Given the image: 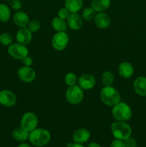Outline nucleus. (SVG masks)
Listing matches in <instances>:
<instances>
[{"instance_id":"obj_21","label":"nucleus","mask_w":146,"mask_h":147,"mask_svg":"<svg viewBox=\"0 0 146 147\" xmlns=\"http://www.w3.org/2000/svg\"><path fill=\"white\" fill-rule=\"evenodd\" d=\"M29 133L23 129L21 127L15 129L11 134L12 138L14 140L21 142H25L26 140L29 139Z\"/></svg>"},{"instance_id":"obj_11","label":"nucleus","mask_w":146,"mask_h":147,"mask_svg":"<svg viewBox=\"0 0 146 147\" xmlns=\"http://www.w3.org/2000/svg\"><path fill=\"white\" fill-rule=\"evenodd\" d=\"M77 83L82 90H91L96 85V79L93 75L85 73L79 78Z\"/></svg>"},{"instance_id":"obj_7","label":"nucleus","mask_w":146,"mask_h":147,"mask_svg":"<svg viewBox=\"0 0 146 147\" xmlns=\"http://www.w3.org/2000/svg\"><path fill=\"white\" fill-rule=\"evenodd\" d=\"M8 53L11 57L16 60H22L28 56L29 50L26 45L20 43H12L8 47Z\"/></svg>"},{"instance_id":"obj_15","label":"nucleus","mask_w":146,"mask_h":147,"mask_svg":"<svg viewBox=\"0 0 146 147\" xmlns=\"http://www.w3.org/2000/svg\"><path fill=\"white\" fill-rule=\"evenodd\" d=\"M94 24L100 29H107L110 24V18L106 13L98 12L94 19Z\"/></svg>"},{"instance_id":"obj_37","label":"nucleus","mask_w":146,"mask_h":147,"mask_svg":"<svg viewBox=\"0 0 146 147\" xmlns=\"http://www.w3.org/2000/svg\"><path fill=\"white\" fill-rule=\"evenodd\" d=\"M4 1H10L11 0H4Z\"/></svg>"},{"instance_id":"obj_6","label":"nucleus","mask_w":146,"mask_h":147,"mask_svg":"<svg viewBox=\"0 0 146 147\" xmlns=\"http://www.w3.org/2000/svg\"><path fill=\"white\" fill-rule=\"evenodd\" d=\"M38 123V117L35 113L33 112H27L21 117L20 126L23 129L29 133L37 129Z\"/></svg>"},{"instance_id":"obj_20","label":"nucleus","mask_w":146,"mask_h":147,"mask_svg":"<svg viewBox=\"0 0 146 147\" xmlns=\"http://www.w3.org/2000/svg\"><path fill=\"white\" fill-rule=\"evenodd\" d=\"M64 6L70 13H77L83 7V0H65Z\"/></svg>"},{"instance_id":"obj_30","label":"nucleus","mask_w":146,"mask_h":147,"mask_svg":"<svg viewBox=\"0 0 146 147\" xmlns=\"http://www.w3.org/2000/svg\"><path fill=\"white\" fill-rule=\"evenodd\" d=\"M10 6H11V8L12 9L19 11L22 7V4H21L20 0H11L10 1Z\"/></svg>"},{"instance_id":"obj_12","label":"nucleus","mask_w":146,"mask_h":147,"mask_svg":"<svg viewBox=\"0 0 146 147\" xmlns=\"http://www.w3.org/2000/svg\"><path fill=\"white\" fill-rule=\"evenodd\" d=\"M16 39L20 44L27 45L31 42L32 39V32L27 27L20 28L16 34Z\"/></svg>"},{"instance_id":"obj_33","label":"nucleus","mask_w":146,"mask_h":147,"mask_svg":"<svg viewBox=\"0 0 146 147\" xmlns=\"http://www.w3.org/2000/svg\"><path fill=\"white\" fill-rule=\"evenodd\" d=\"M22 63L25 66H29L30 67L33 64V60L29 56H27L22 60Z\"/></svg>"},{"instance_id":"obj_36","label":"nucleus","mask_w":146,"mask_h":147,"mask_svg":"<svg viewBox=\"0 0 146 147\" xmlns=\"http://www.w3.org/2000/svg\"><path fill=\"white\" fill-rule=\"evenodd\" d=\"M17 147H31V146L27 143H21Z\"/></svg>"},{"instance_id":"obj_31","label":"nucleus","mask_w":146,"mask_h":147,"mask_svg":"<svg viewBox=\"0 0 146 147\" xmlns=\"http://www.w3.org/2000/svg\"><path fill=\"white\" fill-rule=\"evenodd\" d=\"M124 142L125 147H137V142L134 138L131 136L127 138L126 140L124 141Z\"/></svg>"},{"instance_id":"obj_25","label":"nucleus","mask_w":146,"mask_h":147,"mask_svg":"<svg viewBox=\"0 0 146 147\" xmlns=\"http://www.w3.org/2000/svg\"><path fill=\"white\" fill-rule=\"evenodd\" d=\"M96 16V11L92 7H87L82 11V18L84 19L86 21H91L94 20Z\"/></svg>"},{"instance_id":"obj_24","label":"nucleus","mask_w":146,"mask_h":147,"mask_svg":"<svg viewBox=\"0 0 146 147\" xmlns=\"http://www.w3.org/2000/svg\"><path fill=\"white\" fill-rule=\"evenodd\" d=\"M115 80V76L110 71H105L102 75V83L104 86H111Z\"/></svg>"},{"instance_id":"obj_19","label":"nucleus","mask_w":146,"mask_h":147,"mask_svg":"<svg viewBox=\"0 0 146 147\" xmlns=\"http://www.w3.org/2000/svg\"><path fill=\"white\" fill-rule=\"evenodd\" d=\"M110 3V0H91V7L96 12H103L109 8Z\"/></svg>"},{"instance_id":"obj_22","label":"nucleus","mask_w":146,"mask_h":147,"mask_svg":"<svg viewBox=\"0 0 146 147\" xmlns=\"http://www.w3.org/2000/svg\"><path fill=\"white\" fill-rule=\"evenodd\" d=\"M52 26L53 29L57 32H65L67 29V23L65 20L60 18L59 17H54L52 20Z\"/></svg>"},{"instance_id":"obj_10","label":"nucleus","mask_w":146,"mask_h":147,"mask_svg":"<svg viewBox=\"0 0 146 147\" xmlns=\"http://www.w3.org/2000/svg\"><path fill=\"white\" fill-rule=\"evenodd\" d=\"M17 103V97L13 92L9 90H2L0 91V104L6 107H12Z\"/></svg>"},{"instance_id":"obj_18","label":"nucleus","mask_w":146,"mask_h":147,"mask_svg":"<svg viewBox=\"0 0 146 147\" xmlns=\"http://www.w3.org/2000/svg\"><path fill=\"white\" fill-rule=\"evenodd\" d=\"M118 72L121 77L128 79L133 76L134 73V67L129 62H123L119 65Z\"/></svg>"},{"instance_id":"obj_28","label":"nucleus","mask_w":146,"mask_h":147,"mask_svg":"<svg viewBox=\"0 0 146 147\" xmlns=\"http://www.w3.org/2000/svg\"><path fill=\"white\" fill-rule=\"evenodd\" d=\"M28 29L32 33L37 32V31H39L41 27V24H40V22L37 20H31V21H29L28 25Z\"/></svg>"},{"instance_id":"obj_4","label":"nucleus","mask_w":146,"mask_h":147,"mask_svg":"<svg viewBox=\"0 0 146 147\" xmlns=\"http://www.w3.org/2000/svg\"><path fill=\"white\" fill-rule=\"evenodd\" d=\"M112 109V114L116 121H126L130 120L132 117L131 108L124 102H119Z\"/></svg>"},{"instance_id":"obj_2","label":"nucleus","mask_w":146,"mask_h":147,"mask_svg":"<svg viewBox=\"0 0 146 147\" xmlns=\"http://www.w3.org/2000/svg\"><path fill=\"white\" fill-rule=\"evenodd\" d=\"M111 133L115 139L125 141L130 137L132 134V128L126 121L113 122L110 127Z\"/></svg>"},{"instance_id":"obj_14","label":"nucleus","mask_w":146,"mask_h":147,"mask_svg":"<svg viewBox=\"0 0 146 147\" xmlns=\"http://www.w3.org/2000/svg\"><path fill=\"white\" fill-rule=\"evenodd\" d=\"M90 132L86 129H78L74 132L72 136V139L74 143L82 144H83L84 143H86L87 141L90 139Z\"/></svg>"},{"instance_id":"obj_9","label":"nucleus","mask_w":146,"mask_h":147,"mask_svg":"<svg viewBox=\"0 0 146 147\" xmlns=\"http://www.w3.org/2000/svg\"><path fill=\"white\" fill-rule=\"evenodd\" d=\"M17 76L19 80L24 83H31L35 79L36 73L29 66H22L17 70Z\"/></svg>"},{"instance_id":"obj_34","label":"nucleus","mask_w":146,"mask_h":147,"mask_svg":"<svg viewBox=\"0 0 146 147\" xmlns=\"http://www.w3.org/2000/svg\"><path fill=\"white\" fill-rule=\"evenodd\" d=\"M87 147H102L99 144L96 143V142H92L90 144L87 146Z\"/></svg>"},{"instance_id":"obj_13","label":"nucleus","mask_w":146,"mask_h":147,"mask_svg":"<svg viewBox=\"0 0 146 147\" xmlns=\"http://www.w3.org/2000/svg\"><path fill=\"white\" fill-rule=\"evenodd\" d=\"M67 23L71 30H79L82 27V18L77 13H70L67 19Z\"/></svg>"},{"instance_id":"obj_35","label":"nucleus","mask_w":146,"mask_h":147,"mask_svg":"<svg viewBox=\"0 0 146 147\" xmlns=\"http://www.w3.org/2000/svg\"><path fill=\"white\" fill-rule=\"evenodd\" d=\"M70 147H84L82 144H78V143H74L72 144L71 146Z\"/></svg>"},{"instance_id":"obj_23","label":"nucleus","mask_w":146,"mask_h":147,"mask_svg":"<svg viewBox=\"0 0 146 147\" xmlns=\"http://www.w3.org/2000/svg\"><path fill=\"white\" fill-rule=\"evenodd\" d=\"M11 17V11L7 4H0V22H7Z\"/></svg>"},{"instance_id":"obj_26","label":"nucleus","mask_w":146,"mask_h":147,"mask_svg":"<svg viewBox=\"0 0 146 147\" xmlns=\"http://www.w3.org/2000/svg\"><path fill=\"white\" fill-rule=\"evenodd\" d=\"M64 82H65V83L69 87L70 86H73L77 85V82H78V78H77V76L74 73H69L65 76Z\"/></svg>"},{"instance_id":"obj_29","label":"nucleus","mask_w":146,"mask_h":147,"mask_svg":"<svg viewBox=\"0 0 146 147\" xmlns=\"http://www.w3.org/2000/svg\"><path fill=\"white\" fill-rule=\"evenodd\" d=\"M70 14V11L65 7L61 8L58 11V17L62 20H67Z\"/></svg>"},{"instance_id":"obj_8","label":"nucleus","mask_w":146,"mask_h":147,"mask_svg":"<svg viewBox=\"0 0 146 147\" xmlns=\"http://www.w3.org/2000/svg\"><path fill=\"white\" fill-rule=\"evenodd\" d=\"M69 42V37L65 32H59L54 34L52 39L53 48L57 51H62L67 47Z\"/></svg>"},{"instance_id":"obj_27","label":"nucleus","mask_w":146,"mask_h":147,"mask_svg":"<svg viewBox=\"0 0 146 147\" xmlns=\"http://www.w3.org/2000/svg\"><path fill=\"white\" fill-rule=\"evenodd\" d=\"M13 37L10 34L7 32L2 33L0 34V44L4 46H9L12 44Z\"/></svg>"},{"instance_id":"obj_32","label":"nucleus","mask_w":146,"mask_h":147,"mask_svg":"<svg viewBox=\"0 0 146 147\" xmlns=\"http://www.w3.org/2000/svg\"><path fill=\"white\" fill-rule=\"evenodd\" d=\"M110 147H125L124 141L115 139L110 144Z\"/></svg>"},{"instance_id":"obj_1","label":"nucleus","mask_w":146,"mask_h":147,"mask_svg":"<svg viewBox=\"0 0 146 147\" xmlns=\"http://www.w3.org/2000/svg\"><path fill=\"white\" fill-rule=\"evenodd\" d=\"M29 140L34 146L42 147L46 146L51 140V134L47 129L37 128L29 132Z\"/></svg>"},{"instance_id":"obj_17","label":"nucleus","mask_w":146,"mask_h":147,"mask_svg":"<svg viewBox=\"0 0 146 147\" xmlns=\"http://www.w3.org/2000/svg\"><path fill=\"white\" fill-rule=\"evenodd\" d=\"M133 89L139 96H146V77L137 78L133 83Z\"/></svg>"},{"instance_id":"obj_3","label":"nucleus","mask_w":146,"mask_h":147,"mask_svg":"<svg viewBox=\"0 0 146 147\" xmlns=\"http://www.w3.org/2000/svg\"><path fill=\"white\" fill-rule=\"evenodd\" d=\"M101 101L108 106H114L120 101L119 92L113 86H104L100 93Z\"/></svg>"},{"instance_id":"obj_16","label":"nucleus","mask_w":146,"mask_h":147,"mask_svg":"<svg viewBox=\"0 0 146 147\" xmlns=\"http://www.w3.org/2000/svg\"><path fill=\"white\" fill-rule=\"evenodd\" d=\"M13 21L17 26L20 28L27 27L29 22V18L27 13L24 11H18L13 16Z\"/></svg>"},{"instance_id":"obj_5","label":"nucleus","mask_w":146,"mask_h":147,"mask_svg":"<svg viewBox=\"0 0 146 147\" xmlns=\"http://www.w3.org/2000/svg\"><path fill=\"white\" fill-rule=\"evenodd\" d=\"M65 97L67 102L70 104L77 105L83 100L84 92L82 89L77 85L70 86L66 90Z\"/></svg>"}]
</instances>
